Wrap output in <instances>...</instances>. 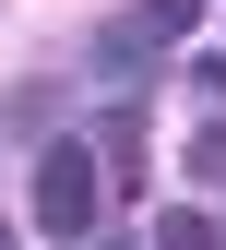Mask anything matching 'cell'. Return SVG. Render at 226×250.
Listing matches in <instances>:
<instances>
[{
  "label": "cell",
  "mask_w": 226,
  "mask_h": 250,
  "mask_svg": "<svg viewBox=\"0 0 226 250\" xmlns=\"http://www.w3.org/2000/svg\"><path fill=\"white\" fill-rule=\"evenodd\" d=\"M107 179H95V143H36V227L48 238H83Z\"/></svg>",
  "instance_id": "6da1fadb"
},
{
  "label": "cell",
  "mask_w": 226,
  "mask_h": 250,
  "mask_svg": "<svg viewBox=\"0 0 226 250\" xmlns=\"http://www.w3.org/2000/svg\"><path fill=\"white\" fill-rule=\"evenodd\" d=\"M179 167H190V179H214V191H226V119H203V131H190V155H179Z\"/></svg>",
  "instance_id": "7a4b0ae2"
},
{
  "label": "cell",
  "mask_w": 226,
  "mask_h": 250,
  "mask_svg": "<svg viewBox=\"0 0 226 250\" xmlns=\"http://www.w3.org/2000/svg\"><path fill=\"white\" fill-rule=\"evenodd\" d=\"M155 250H226V238H214V214H167V227H155Z\"/></svg>",
  "instance_id": "3957f363"
},
{
  "label": "cell",
  "mask_w": 226,
  "mask_h": 250,
  "mask_svg": "<svg viewBox=\"0 0 226 250\" xmlns=\"http://www.w3.org/2000/svg\"><path fill=\"white\" fill-rule=\"evenodd\" d=\"M203 24V0H143V36H190Z\"/></svg>",
  "instance_id": "277c9868"
},
{
  "label": "cell",
  "mask_w": 226,
  "mask_h": 250,
  "mask_svg": "<svg viewBox=\"0 0 226 250\" xmlns=\"http://www.w3.org/2000/svg\"><path fill=\"white\" fill-rule=\"evenodd\" d=\"M190 83H203V96H214V107H226V60H190Z\"/></svg>",
  "instance_id": "5b68a950"
},
{
  "label": "cell",
  "mask_w": 226,
  "mask_h": 250,
  "mask_svg": "<svg viewBox=\"0 0 226 250\" xmlns=\"http://www.w3.org/2000/svg\"><path fill=\"white\" fill-rule=\"evenodd\" d=\"M0 250H12V214H0Z\"/></svg>",
  "instance_id": "8992f818"
},
{
  "label": "cell",
  "mask_w": 226,
  "mask_h": 250,
  "mask_svg": "<svg viewBox=\"0 0 226 250\" xmlns=\"http://www.w3.org/2000/svg\"><path fill=\"white\" fill-rule=\"evenodd\" d=\"M107 250H131V238H107Z\"/></svg>",
  "instance_id": "52a82bcc"
}]
</instances>
